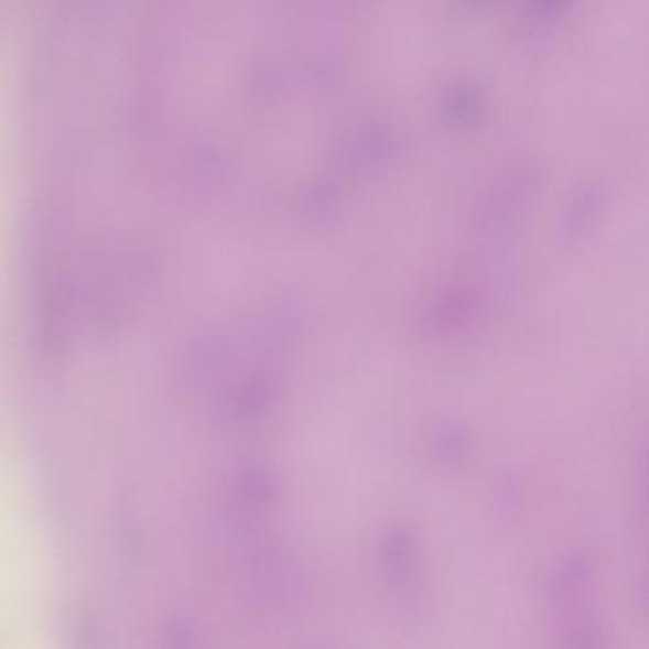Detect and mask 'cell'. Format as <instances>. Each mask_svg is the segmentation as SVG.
I'll list each match as a JSON object with an SVG mask.
<instances>
[{"label":"cell","mask_w":649,"mask_h":649,"mask_svg":"<svg viewBox=\"0 0 649 649\" xmlns=\"http://www.w3.org/2000/svg\"><path fill=\"white\" fill-rule=\"evenodd\" d=\"M491 502H494V509L499 517H517L526 505V486H523L522 478L515 473L499 476L494 484Z\"/></svg>","instance_id":"cell-4"},{"label":"cell","mask_w":649,"mask_h":649,"mask_svg":"<svg viewBox=\"0 0 649 649\" xmlns=\"http://www.w3.org/2000/svg\"><path fill=\"white\" fill-rule=\"evenodd\" d=\"M593 554L588 551H573L565 556L549 580V601L559 609H567L585 594L586 586L594 577Z\"/></svg>","instance_id":"cell-2"},{"label":"cell","mask_w":649,"mask_h":649,"mask_svg":"<svg viewBox=\"0 0 649 649\" xmlns=\"http://www.w3.org/2000/svg\"><path fill=\"white\" fill-rule=\"evenodd\" d=\"M468 452V436L459 426H440L429 440V455L440 465H455Z\"/></svg>","instance_id":"cell-3"},{"label":"cell","mask_w":649,"mask_h":649,"mask_svg":"<svg viewBox=\"0 0 649 649\" xmlns=\"http://www.w3.org/2000/svg\"><path fill=\"white\" fill-rule=\"evenodd\" d=\"M564 649H609V643L598 623L581 621L565 638Z\"/></svg>","instance_id":"cell-5"},{"label":"cell","mask_w":649,"mask_h":649,"mask_svg":"<svg viewBox=\"0 0 649 649\" xmlns=\"http://www.w3.org/2000/svg\"><path fill=\"white\" fill-rule=\"evenodd\" d=\"M379 564L398 614L405 619L415 617L421 607V544L410 526L391 523L383 531L379 539Z\"/></svg>","instance_id":"cell-1"}]
</instances>
